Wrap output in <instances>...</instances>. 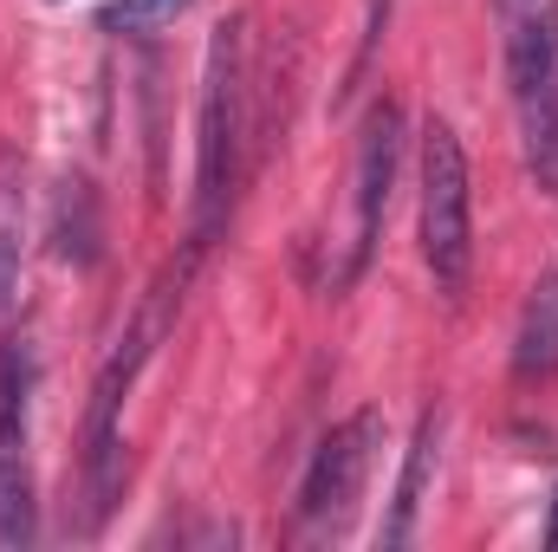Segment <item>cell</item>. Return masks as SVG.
Returning <instances> with one entry per match:
<instances>
[{
    "label": "cell",
    "instance_id": "1",
    "mask_svg": "<svg viewBox=\"0 0 558 552\" xmlns=\"http://www.w3.org/2000/svg\"><path fill=\"white\" fill-rule=\"evenodd\" d=\"M195 261H202V248H182V261H169L156 286L137 299V312H131V325L118 332V345H111V358L98 364V384H92V404H85V481H92V520H105V507H111V494H118V475H124V404H131V391H137L143 364L156 358V345H162V332L175 325V312H182V292H189V279H195Z\"/></svg>",
    "mask_w": 558,
    "mask_h": 552
},
{
    "label": "cell",
    "instance_id": "2",
    "mask_svg": "<svg viewBox=\"0 0 558 552\" xmlns=\"http://www.w3.org/2000/svg\"><path fill=\"white\" fill-rule=\"evenodd\" d=\"M247 149V20H221L202 59V111H195V228L189 248H208L234 208Z\"/></svg>",
    "mask_w": 558,
    "mask_h": 552
},
{
    "label": "cell",
    "instance_id": "3",
    "mask_svg": "<svg viewBox=\"0 0 558 552\" xmlns=\"http://www.w3.org/2000/svg\"><path fill=\"white\" fill-rule=\"evenodd\" d=\"M533 182L558 195V0H494Z\"/></svg>",
    "mask_w": 558,
    "mask_h": 552
},
{
    "label": "cell",
    "instance_id": "4",
    "mask_svg": "<svg viewBox=\"0 0 558 552\" xmlns=\"http://www.w3.org/2000/svg\"><path fill=\"white\" fill-rule=\"evenodd\" d=\"M422 267L441 292H461L474 267V182L448 118L422 124Z\"/></svg>",
    "mask_w": 558,
    "mask_h": 552
},
{
    "label": "cell",
    "instance_id": "5",
    "mask_svg": "<svg viewBox=\"0 0 558 552\" xmlns=\"http://www.w3.org/2000/svg\"><path fill=\"white\" fill-rule=\"evenodd\" d=\"M377 442H384L377 410L344 416V422L318 442V455H312V468H305V488H299V520H305V533H344V520L357 514V494H364V481H371Z\"/></svg>",
    "mask_w": 558,
    "mask_h": 552
},
{
    "label": "cell",
    "instance_id": "6",
    "mask_svg": "<svg viewBox=\"0 0 558 552\" xmlns=\"http://www.w3.org/2000/svg\"><path fill=\"white\" fill-rule=\"evenodd\" d=\"M397 163H403V111L390 98L371 105L364 118V143H357V241H351V267L344 279H357L371 267L384 221H390V195H397Z\"/></svg>",
    "mask_w": 558,
    "mask_h": 552
},
{
    "label": "cell",
    "instance_id": "7",
    "mask_svg": "<svg viewBox=\"0 0 558 552\" xmlns=\"http://www.w3.org/2000/svg\"><path fill=\"white\" fill-rule=\"evenodd\" d=\"M441 429H448V416L428 410L416 422V435H410V448H403V475H397V494H390V514H384V547H410L416 540V514L422 501H428V481H435V461H441Z\"/></svg>",
    "mask_w": 558,
    "mask_h": 552
},
{
    "label": "cell",
    "instance_id": "8",
    "mask_svg": "<svg viewBox=\"0 0 558 552\" xmlns=\"http://www.w3.org/2000/svg\"><path fill=\"white\" fill-rule=\"evenodd\" d=\"M39 540V488H33V461L26 442L0 435V547L26 552Z\"/></svg>",
    "mask_w": 558,
    "mask_h": 552
},
{
    "label": "cell",
    "instance_id": "9",
    "mask_svg": "<svg viewBox=\"0 0 558 552\" xmlns=\"http://www.w3.org/2000/svg\"><path fill=\"white\" fill-rule=\"evenodd\" d=\"M513 371L520 377H553L558 371V274H539L520 312V338H513Z\"/></svg>",
    "mask_w": 558,
    "mask_h": 552
},
{
    "label": "cell",
    "instance_id": "10",
    "mask_svg": "<svg viewBox=\"0 0 558 552\" xmlns=\"http://www.w3.org/2000/svg\"><path fill=\"white\" fill-rule=\"evenodd\" d=\"M20 267H26V189L13 163H0V325L20 312Z\"/></svg>",
    "mask_w": 558,
    "mask_h": 552
},
{
    "label": "cell",
    "instance_id": "11",
    "mask_svg": "<svg viewBox=\"0 0 558 552\" xmlns=\"http://www.w3.org/2000/svg\"><path fill=\"white\" fill-rule=\"evenodd\" d=\"M195 0H105V26L111 33H156V26H169L175 13H189Z\"/></svg>",
    "mask_w": 558,
    "mask_h": 552
},
{
    "label": "cell",
    "instance_id": "12",
    "mask_svg": "<svg viewBox=\"0 0 558 552\" xmlns=\"http://www.w3.org/2000/svg\"><path fill=\"white\" fill-rule=\"evenodd\" d=\"M546 547H558V494H553V520H546Z\"/></svg>",
    "mask_w": 558,
    "mask_h": 552
}]
</instances>
